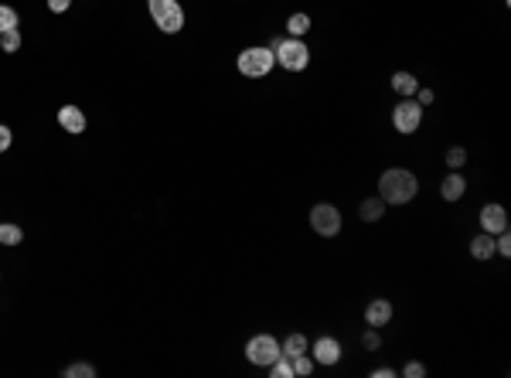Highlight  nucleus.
<instances>
[{
  "label": "nucleus",
  "mask_w": 511,
  "mask_h": 378,
  "mask_svg": "<svg viewBox=\"0 0 511 378\" xmlns=\"http://www.w3.org/2000/svg\"><path fill=\"white\" fill-rule=\"evenodd\" d=\"M416 191H419V181H416V174L405 170V167H389V170L379 177V198H382L385 205H405V201L416 198Z\"/></svg>",
  "instance_id": "nucleus-1"
},
{
  "label": "nucleus",
  "mask_w": 511,
  "mask_h": 378,
  "mask_svg": "<svg viewBox=\"0 0 511 378\" xmlns=\"http://www.w3.org/2000/svg\"><path fill=\"white\" fill-rule=\"evenodd\" d=\"M273 61H277V54L270 52V48H246V52L239 54V72L246 75V79H266L270 72H273Z\"/></svg>",
  "instance_id": "nucleus-2"
},
{
  "label": "nucleus",
  "mask_w": 511,
  "mask_h": 378,
  "mask_svg": "<svg viewBox=\"0 0 511 378\" xmlns=\"http://www.w3.org/2000/svg\"><path fill=\"white\" fill-rule=\"evenodd\" d=\"M280 355H283V348H280V341H277L273 334H256V337H249V344H246V358H249L252 365H259V368H270Z\"/></svg>",
  "instance_id": "nucleus-3"
},
{
  "label": "nucleus",
  "mask_w": 511,
  "mask_h": 378,
  "mask_svg": "<svg viewBox=\"0 0 511 378\" xmlns=\"http://www.w3.org/2000/svg\"><path fill=\"white\" fill-rule=\"evenodd\" d=\"M150 3V17L164 34H177L184 28V10L177 0H147Z\"/></svg>",
  "instance_id": "nucleus-4"
},
{
  "label": "nucleus",
  "mask_w": 511,
  "mask_h": 378,
  "mask_svg": "<svg viewBox=\"0 0 511 378\" xmlns=\"http://www.w3.org/2000/svg\"><path fill=\"white\" fill-rule=\"evenodd\" d=\"M273 54H277V61L283 65L286 72H303V68L310 65V48H307L300 38H283L280 48Z\"/></svg>",
  "instance_id": "nucleus-5"
},
{
  "label": "nucleus",
  "mask_w": 511,
  "mask_h": 378,
  "mask_svg": "<svg viewBox=\"0 0 511 378\" xmlns=\"http://www.w3.org/2000/svg\"><path fill=\"white\" fill-rule=\"evenodd\" d=\"M423 123V106L416 99H402L396 109H392V126L399 133H416Z\"/></svg>",
  "instance_id": "nucleus-6"
},
{
  "label": "nucleus",
  "mask_w": 511,
  "mask_h": 378,
  "mask_svg": "<svg viewBox=\"0 0 511 378\" xmlns=\"http://www.w3.org/2000/svg\"><path fill=\"white\" fill-rule=\"evenodd\" d=\"M310 225H314L317 235L331 239V235L341 232V212L334 205H314V208H310Z\"/></svg>",
  "instance_id": "nucleus-7"
},
{
  "label": "nucleus",
  "mask_w": 511,
  "mask_h": 378,
  "mask_svg": "<svg viewBox=\"0 0 511 378\" xmlns=\"http://www.w3.org/2000/svg\"><path fill=\"white\" fill-rule=\"evenodd\" d=\"M481 228H484L488 235L505 232V228H508V212H505L501 205H484V208H481Z\"/></svg>",
  "instance_id": "nucleus-8"
},
{
  "label": "nucleus",
  "mask_w": 511,
  "mask_h": 378,
  "mask_svg": "<svg viewBox=\"0 0 511 378\" xmlns=\"http://www.w3.org/2000/svg\"><path fill=\"white\" fill-rule=\"evenodd\" d=\"M58 126H61L65 133H86L89 119H86V112L79 106H61L58 109Z\"/></svg>",
  "instance_id": "nucleus-9"
},
{
  "label": "nucleus",
  "mask_w": 511,
  "mask_h": 378,
  "mask_svg": "<svg viewBox=\"0 0 511 378\" xmlns=\"http://www.w3.org/2000/svg\"><path fill=\"white\" fill-rule=\"evenodd\" d=\"M314 361H317V365H338L341 344L334 337H317V341H314Z\"/></svg>",
  "instance_id": "nucleus-10"
},
{
  "label": "nucleus",
  "mask_w": 511,
  "mask_h": 378,
  "mask_svg": "<svg viewBox=\"0 0 511 378\" xmlns=\"http://www.w3.org/2000/svg\"><path fill=\"white\" fill-rule=\"evenodd\" d=\"M365 321H368V327H382L392 321V304L389 300H372L368 307H365Z\"/></svg>",
  "instance_id": "nucleus-11"
},
{
  "label": "nucleus",
  "mask_w": 511,
  "mask_h": 378,
  "mask_svg": "<svg viewBox=\"0 0 511 378\" xmlns=\"http://www.w3.org/2000/svg\"><path fill=\"white\" fill-rule=\"evenodd\" d=\"M440 191H443V198L447 201H460L463 198V191H467V181H463V174H447L443 177V184H440Z\"/></svg>",
  "instance_id": "nucleus-12"
},
{
  "label": "nucleus",
  "mask_w": 511,
  "mask_h": 378,
  "mask_svg": "<svg viewBox=\"0 0 511 378\" xmlns=\"http://www.w3.org/2000/svg\"><path fill=\"white\" fill-rule=\"evenodd\" d=\"M358 215H361V221H368V225H372V221H382V218H385V201H382L379 195H375V198H365L361 208H358Z\"/></svg>",
  "instance_id": "nucleus-13"
},
{
  "label": "nucleus",
  "mask_w": 511,
  "mask_h": 378,
  "mask_svg": "<svg viewBox=\"0 0 511 378\" xmlns=\"http://www.w3.org/2000/svg\"><path fill=\"white\" fill-rule=\"evenodd\" d=\"M470 256H474V259H491V256H494V235H488V232L474 235V239H470Z\"/></svg>",
  "instance_id": "nucleus-14"
},
{
  "label": "nucleus",
  "mask_w": 511,
  "mask_h": 378,
  "mask_svg": "<svg viewBox=\"0 0 511 378\" xmlns=\"http://www.w3.org/2000/svg\"><path fill=\"white\" fill-rule=\"evenodd\" d=\"M392 89H396L399 96L412 99V96H416V89H419V82H416V75H412V72H396V75H392Z\"/></svg>",
  "instance_id": "nucleus-15"
},
{
  "label": "nucleus",
  "mask_w": 511,
  "mask_h": 378,
  "mask_svg": "<svg viewBox=\"0 0 511 378\" xmlns=\"http://www.w3.org/2000/svg\"><path fill=\"white\" fill-rule=\"evenodd\" d=\"M280 348H283V358H290V361H293L297 355H307V337H303V334H290Z\"/></svg>",
  "instance_id": "nucleus-16"
},
{
  "label": "nucleus",
  "mask_w": 511,
  "mask_h": 378,
  "mask_svg": "<svg viewBox=\"0 0 511 378\" xmlns=\"http://www.w3.org/2000/svg\"><path fill=\"white\" fill-rule=\"evenodd\" d=\"M21 239H24V228L21 225L0 221V246H21Z\"/></svg>",
  "instance_id": "nucleus-17"
},
{
  "label": "nucleus",
  "mask_w": 511,
  "mask_h": 378,
  "mask_svg": "<svg viewBox=\"0 0 511 378\" xmlns=\"http://www.w3.org/2000/svg\"><path fill=\"white\" fill-rule=\"evenodd\" d=\"M286 31H290V38H303V34L310 31V17H307V14H290Z\"/></svg>",
  "instance_id": "nucleus-18"
},
{
  "label": "nucleus",
  "mask_w": 511,
  "mask_h": 378,
  "mask_svg": "<svg viewBox=\"0 0 511 378\" xmlns=\"http://www.w3.org/2000/svg\"><path fill=\"white\" fill-rule=\"evenodd\" d=\"M0 48H3V52H17V48H21V31H17V28L3 31V34H0Z\"/></svg>",
  "instance_id": "nucleus-19"
},
{
  "label": "nucleus",
  "mask_w": 511,
  "mask_h": 378,
  "mask_svg": "<svg viewBox=\"0 0 511 378\" xmlns=\"http://www.w3.org/2000/svg\"><path fill=\"white\" fill-rule=\"evenodd\" d=\"M270 372H273V378H293V361L280 355V358L270 365Z\"/></svg>",
  "instance_id": "nucleus-20"
},
{
  "label": "nucleus",
  "mask_w": 511,
  "mask_h": 378,
  "mask_svg": "<svg viewBox=\"0 0 511 378\" xmlns=\"http://www.w3.org/2000/svg\"><path fill=\"white\" fill-rule=\"evenodd\" d=\"M65 378H96V368L86 365V361H79V365H68L65 368Z\"/></svg>",
  "instance_id": "nucleus-21"
},
{
  "label": "nucleus",
  "mask_w": 511,
  "mask_h": 378,
  "mask_svg": "<svg viewBox=\"0 0 511 378\" xmlns=\"http://www.w3.org/2000/svg\"><path fill=\"white\" fill-rule=\"evenodd\" d=\"M10 28H17V10L0 3V34H3V31H10Z\"/></svg>",
  "instance_id": "nucleus-22"
},
{
  "label": "nucleus",
  "mask_w": 511,
  "mask_h": 378,
  "mask_svg": "<svg viewBox=\"0 0 511 378\" xmlns=\"http://www.w3.org/2000/svg\"><path fill=\"white\" fill-rule=\"evenodd\" d=\"M463 163H467V150H463V147H450V150H447V167H450V170H460Z\"/></svg>",
  "instance_id": "nucleus-23"
},
{
  "label": "nucleus",
  "mask_w": 511,
  "mask_h": 378,
  "mask_svg": "<svg viewBox=\"0 0 511 378\" xmlns=\"http://www.w3.org/2000/svg\"><path fill=\"white\" fill-rule=\"evenodd\" d=\"M310 372H314V358L297 355V358H293V375H310Z\"/></svg>",
  "instance_id": "nucleus-24"
},
{
  "label": "nucleus",
  "mask_w": 511,
  "mask_h": 378,
  "mask_svg": "<svg viewBox=\"0 0 511 378\" xmlns=\"http://www.w3.org/2000/svg\"><path fill=\"white\" fill-rule=\"evenodd\" d=\"M382 344V337H379V327H368L365 334H361V348H368V351H375Z\"/></svg>",
  "instance_id": "nucleus-25"
},
{
  "label": "nucleus",
  "mask_w": 511,
  "mask_h": 378,
  "mask_svg": "<svg viewBox=\"0 0 511 378\" xmlns=\"http://www.w3.org/2000/svg\"><path fill=\"white\" fill-rule=\"evenodd\" d=\"M402 375H405V378H423V375H426V368H423L419 361H409V365L402 368Z\"/></svg>",
  "instance_id": "nucleus-26"
},
{
  "label": "nucleus",
  "mask_w": 511,
  "mask_h": 378,
  "mask_svg": "<svg viewBox=\"0 0 511 378\" xmlns=\"http://www.w3.org/2000/svg\"><path fill=\"white\" fill-rule=\"evenodd\" d=\"M433 99H437V92H433V89H416V103H419V106H430Z\"/></svg>",
  "instance_id": "nucleus-27"
},
{
  "label": "nucleus",
  "mask_w": 511,
  "mask_h": 378,
  "mask_svg": "<svg viewBox=\"0 0 511 378\" xmlns=\"http://www.w3.org/2000/svg\"><path fill=\"white\" fill-rule=\"evenodd\" d=\"M10 140H14V133H10V126H3V123H0V154H3V150L10 147Z\"/></svg>",
  "instance_id": "nucleus-28"
},
{
  "label": "nucleus",
  "mask_w": 511,
  "mask_h": 378,
  "mask_svg": "<svg viewBox=\"0 0 511 378\" xmlns=\"http://www.w3.org/2000/svg\"><path fill=\"white\" fill-rule=\"evenodd\" d=\"M68 3H72V0H48V10H55V14H65V10H68Z\"/></svg>",
  "instance_id": "nucleus-29"
},
{
  "label": "nucleus",
  "mask_w": 511,
  "mask_h": 378,
  "mask_svg": "<svg viewBox=\"0 0 511 378\" xmlns=\"http://www.w3.org/2000/svg\"><path fill=\"white\" fill-rule=\"evenodd\" d=\"M372 375H375V378H392V375H396V372H392V368H375Z\"/></svg>",
  "instance_id": "nucleus-30"
}]
</instances>
